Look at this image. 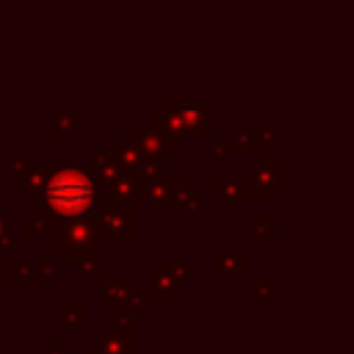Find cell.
<instances>
[{
	"instance_id": "7",
	"label": "cell",
	"mask_w": 354,
	"mask_h": 354,
	"mask_svg": "<svg viewBox=\"0 0 354 354\" xmlns=\"http://www.w3.org/2000/svg\"><path fill=\"white\" fill-rule=\"evenodd\" d=\"M39 221H41V218H39V216H28V235H33V232H36V230H39V227H41V224H39Z\"/></svg>"
},
{
	"instance_id": "3",
	"label": "cell",
	"mask_w": 354,
	"mask_h": 354,
	"mask_svg": "<svg viewBox=\"0 0 354 354\" xmlns=\"http://www.w3.org/2000/svg\"><path fill=\"white\" fill-rule=\"evenodd\" d=\"M88 171H91V177H100V180H105V183H113L122 171L116 169V163L111 160V155H105V152H91L88 155Z\"/></svg>"
},
{
	"instance_id": "8",
	"label": "cell",
	"mask_w": 354,
	"mask_h": 354,
	"mask_svg": "<svg viewBox=\"0 0 354 354\" xmlns=\"http://www.w3.org/2000/svg\"><path fill=\"white\" fill-rule=\"evenodd\" d=\"M0 241H6V216L0 213Z\"/></svg>"
},
{
	"instance_id": "1",
	"label": "cell",
	"mask_w": 354,
	"mask_h": 354,
	"mask_svg": "<svg viewBox=\"0 0 354 354\" xmlns=\"http://www.w3.org/2000/svg\"><path fill=\"white\" fill-rule=\"evenodd\" d=\"M41 202L58 216H80L97 202V183L80 166H55L41 188Z\"/></svg>"
},
{
	"instance_id": "4",
	"label": "cell",
	"mask_w": 354,
	"mask_h": 354,
	"mask_svg": "<svg viewBox=\"0 0 354 354\" xmlns=\"http://www.w3.org/2000/svg\"><path fill=\"white\" fill-rule=\"evenodd\" d=\"M141 177L138 174H130V171H122L113 183H111V191H113V196L116 199H122V202H130L133 205V199H136V194H138V183Z\"/></svg>"
},
{
	"instance_id": "2",
	"label": "cell",
	"mask_w": 354,
	"mask_h": 354,
	"mask_svg": "<svg viewBox=\"0 0 354 354\" xmlns=\"http://www.w3.org/2000/svg\"><path fill=\"white\" fill-rule=\"evenodd\" d=\"M94 224L100 235H133L136 232V207L116 196H105L97 207Z\"/></svg>"
},
{
	"instance_id": "6",
	"label": "cell",
	"mask_w": 354,
	"mask_h": 354,
	"mask_svg": "<svg viewBox=\"0 0 354 354\" xmlns=\"http://www.w3.org/2000/svg\"><path fill=\"white\" fill-rule=\"evenodd\" d=\"M0 285H8V268H6V254H0Z\"/></svg>"
},
{
	"instance_id": "5",
	"label": "cell",
	"mask_w": 354,
	"mask_h": 354,
	"mask_svg": "<svg viewBox=\"0 0 354 354\" xmlns=\"http://www.w3.org/2000/svg\"><path fill=\"white\" fill-rule=\"evenodd\" d=\"M64 313H72L69 324H77V321H80V313H83V304H80V301H77V304H66V307H64Z\"/></svg>"
}]
</instances>
